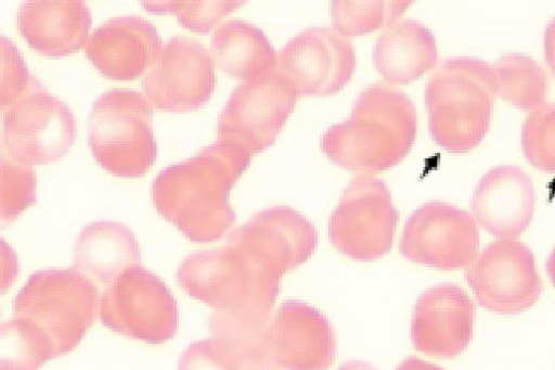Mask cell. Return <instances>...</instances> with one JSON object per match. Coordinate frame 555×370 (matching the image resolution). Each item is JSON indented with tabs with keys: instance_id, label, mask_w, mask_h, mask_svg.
Listing matches in <instances>:
<instances>
[{
	"instance_id": "8",
	"label": "cell",
	"mask_w": 555,
	"mask_h": 370,
	"mask_svg": "<svg viewBox=\"0 0 555 370\" xmlns=\"http://www.w3.org/2000/svg\"><path fill=\"white\" fill-rule=\"evenodd\" d=\"M2 151L25 165H47L73 146L77 124L69 107L36 87L2 110Z\"/></svg>"
},
{
	"instance_id": "31",
	"label": "cell",
	"mask_w": 555,
	"mask_h": 370,
	"mask_svg": "<svg viewBox=\"0 0 555 370\" xmlns=\"http://www.w3.org/2000/svg\"><path fill=\"white\" fill-rule=\"evenodd\" d=\"M543 48L545 61L555 76V16L545 27Z\"/></svg>"
},
{
	"instance_id": "3",
	"label": "cell",
	"mask_w": 555,
	"mask_h": 370,
	"mask_svg": "<svg viewBox=\"0 0 555 370\" xmlns=\"http://www.w3.org/2000/svg\"><path fill=\"white\" fill-rule=\"evenodd\" d=\"M495 97L491 64L468 56L442 61L425 87L433 140L454 154L475 149L489 129Z\"/></svg>"
},
{
	"instance_id": "22",
	"label": "cell",
	"mask_w": 555,
	"mask_h": 370,
	"mask_svg": "<svg viewBox=\"0 0 555 370\" xmlns=\"http://www.w3.org/2000/svg\"><path fill=\"white\" fill-rule=\"evenodd\" d=\"M438 49L433 33L422 23L405 18L397 21L377 38L373 65L391 85H406L433 68Z\"/></svg>"
},
{
	"instance_id": "9",
	"label": "cell",
	"mask_w": 555,
	"mask_h": 370,
	"mask_svg": "<svg viewBox=\"0 0 555 370\" xmlns=\"http://www.w3.org/2000/svg\"><path fill=\"white\" fill-rule=\"evenodd\" d=\"M292 82L275 69L235 87L217 124L219 141L251 155L274 143L298 99Z\"/></svg>"
},
{
	"instance_id": "24",
	"label": "cell",
	"mask_w": 555,
	"mask_h": 370,
	"mask_svg": "<svg viewBox=\"0 0 555 370\" xmlns=\"http://www.w3.org/2000/svg\"><path fill=\"white\" fill-rule=\"evenodd\" d=\"M495 95L522 110H534L545 100L548 81L531 56L507 53L491 64Z\"/></svg>"
},
{
	"instance_id": "7",
	"label": "cell",
	"mask_w": 555,
	"mask_h": 370,
	"mask_svg": "<svg viewBox=\"0 0 555 370\" xmlns=\"http://www.w3.org/2000/svg\"><path fill=\"white\" fill-rule=\"evenodd\" d=\"M399 214L384 180L371 175L354 177L328 221L331 244L357 261L386 255L393 243Z\"/></svg>"
},
{
	"instance_id": "25",
	"label": "cell",
	"mask_w": 555,
	"mask_h": 370,
	"mask_svg": "<svg viewBox=\"0 0 555 370\" xmlns=\"http://www.w3.org/2000/svg\"><path fill=\"white\" fill-rule=\"evenodd\" d=\"M412 3L413 1L404 0L333 1V28L345 38L388 28Z\"/></svg>"
},
{
	"instance_id": "26",
	"label": "cell",
	"mask_w": 555,
	"mask_h": 370,
	"mask_svg": "<svg viewBox=\"0 0 555 370\" xmlns=\"http://www.w3.org/2000/svg\"><path fill=\"white\" fill-rule=\"evenodd\" d=\"M521 149L532 166L555 173V104H543L529 114L521 129Z\"/></svg>"
},
{
	"instance_id": "1",
	"label": "cell",
	"mask_w": 555,
	"mask_h": 370,
	"mask_svg": "<svg viewBox=\"0 0 555 370\" xmlns=\"http://www.w3.org/2000/svg\"><path fill=\"white\" fill-rule=\"evenodd\" d=\"M251 156L238 144L217 140L164 168L151 189L155 209L191 241L220 239L235 220L230 191Z\"/></svg>"
},
{
	"instance_id": "29",
	"label": "cell",
	"mask_w": 555,
	"mask_h": 370,
	"mask_svg": "<svg viewBox=\"0 0 555 370\" xmlns=\"http://www.w3.org/2000/svg\"><path fill=\"white\" fill-rule=\"evenodd\" d=\"M1 52V110L7 109L41 84L28 72L25 61L14 44L3 35Z\"/></svg>"
},
{
	"instance_id": "12",
	"label": "cell",
	"mask_w": 555,
	"mask_h": 370,
	"mask_svg": "<svg viewBox=\"0 0 555 370\" xmlns=\"http://www.w3.org/2000/svg\"><path fill=\"white\" fill-rule=\"evenodd\" d=\"M215 63L196 39L175 36L165 41L142 77L143 94L165 112H190L214 93Z\"/></svg>"
},
{
	"instance_id": "32",
	"label": "cell",
	"mask_w": 555,
	"mask_h": 370,
	"mask_svg": "<svg viewBox=\"0 0 555 370\" xmlns=\"http://www.w3.org/2000/svg\"><path fill=\"white\" fill-rule=\"evenodd\" d=\"M396 370H443L442 368L427 362L417 357H408L397 367Z\"/></svg>"
},
{
	"instance_id": "28",
	"label": "cell",
	"mask_w": 555,
	"mask_h": 370,
	"mask_svg": "<svg viewBox=\"0 0 555 370\" xmlns=\"http://www.w3.org/2000/svg\"><path fill=\"white\" fill-rule=\"evenodd\" d=\"M1 218L13 221L36 201V175L33 166L1 153Z\"/></svg>"
},
{
	"instance_id": "17",
	"label": "cell",
	"mask_w": 555,
	"mask_h": 370,
	"mask_svg": "<svg viewBox=\"0 0 555 370\" xmlns=\"http://www.w3.org/2000/svg\"><path fill=\"white\" fill-rule=\"evenodd\" d=\"M475 306L454 283L429 288L417 298L412 316L414 347L430 356L452 358L468 346L474 330Z\"/></svg>"
},
{
	"instance_id": "15",
	"label": "cell",
	"mask_w": 555,
	"mask_h": 370,
	"mask_svg": "<svg viewBox=\"0 0 555 370\" xmlns=\"http://www.w3.org/2000/svg\"><path fill=\"white\" fill-rule=\"evenodd\" d=\"M317 245L312 222L289 206L260 210L234 229L227 241V246L281 278L306 263Z\"/></svg>"
},
{
	"instance_id": "13",
	"label": "cell",
	"mask_w": 555,
	"mask_h": 370,
	"mask_svg": "<svg viewBox=\"0 0 555 370\" xmlns=\"http://www.w3.org/2000/svg\"><path fill=\"white\" fill-rule=\"evenodd\" d=\"M479 231L475 218L446 202L420 206L405 222L399 250L406 259L441 270L466 267L476 258Z\"/></svg>"
},
{
	"instance_id": "6",
	"label": "cell",
	"mask_w": 555,
	"mask_h": 370,
	"mask_svg": "<svg viewBox=\"0 0 555 370\" xmlns=\"http://www.w3.org/2000/svg\"><path fill=\"white\" fill-rule=\"evenodd\" d=\"M177 280L190 296L217 310H272L281 277L225 246L184 258Z\"/></svg>"
},
{
	"instance_id": "27",
	"label": "cell",
	"mask_w": 555,
	"mask_h": 370,
	"mask_svg": "<svg viewBox=\"0 0 555 370\" xmlns=\"http://www.w3.org/2000/svg\"><path fill=\"white\" fill-rule=\"evenodd\" d=\"M142 7L153 13H173L179 23L194 31L208 33L225 15L245 1H142Z\"/></svg>"
},
{
	"instance_id": "21",
	"label": "cell",
	"mask_w": 555,
	"mask_h": 370,
	"mask_svg": "<svg viewBox=\"0 0 555 370\" xmlns=\"http://www.w3.org/2000/svg\"><path fill=\"white\" fill-rule=\"evenodd\" d=\"M74 267L93 283L109 284L122 271L139 266L141 253L124 224L99 220L85 226L75 240Z\"/></svg>"
},
{
	"instance_id": "16",
	"label": "cell",
	"mask_w": 555,
	"mask_h": 370,
	"mask_svg": "<svg viewBox=\"0 0 555 370\" xmlns=\"http://www.w3.org/2000/svg\"><path fill=\"white\" fill-rule=\"evenodd\" d=\"M267 353L284 370H327L336 356L334 329L315 307L286 299L273 314Z\"/></svg>"
},
{
	"instance_id": "33",
	"label": "cell",
	"mask_w": 555,
	"mask_h": 370,
	"mask_svg": "<svg viewBox=\"0 0 555 370\" xmlns=\"http://www.w3.org/2000/svg\"><path fill=\"white\" fill-rule=\"evenodd\" d=\"M337 370H377L373 365L364 360H349L338 367Z\"/></svg>"
},
{
	"instance_id": "14",
	"label": "cell",
	"mask_w": 555,
	"mask_h": 370,
	"mask_svg": "<svg viewBox=\"0 0 555 370\" xmlns=\"http://www.w3.org/2000/svg\"><path fill=\"white\" fill-rule=\"evenodd\" d=\"M274 69L292 82L299 97L334 94L352 78L354 47L334 28L311 27L278 52Z\"/></svg>"
},
{
	"instance_id": "20",
	"label": "cell",
	"mask_w": 555,
	"mask_h": 370,
	"mask_svg": "<svg viewBox=\"0 0 555 370\" xmlns=\"http://www.w3.org/2000/svg\"><path fill=\"white\" fill-rule=\"evenodd\" d=\"M16 25L39 54L62 58L86 46L92 20L82 0H28L20 5Z\"/></svg>"
},
{
	"instance_id": "4",
	"label": "cell",
	"mask_w": 555,
	"mask_h": 370,
	"mask_svg": "<svg viewBox=\"0 0 555 370\" xmlns=\"http://www.w3.org/2000/svg\"><path fill=\"white\" fill-rule=\"evenodd\" d=\"M152 119V105L141 92L113 89L100 94L88 124V143L96 163L117 177L145 175L157 156Z\"/></svg>"
},
{
	"instance_id": "11",
	"label": "cell",
	"mask_w": 555,
	"mask_h": 370,
	"mask_svg": "<svg viewBox=\"0 0 555 370\" xmlns=\"http://www.w3.org/2000/svg\"><path fill=\"white\" fill-rule=\"evenodd\" d=\"M465 279L485 309L516 315L533 306L542 291L531 250L515 239L490 243L465 271Z\"/></svg>"
},
{
	"instance_id": "19",
	"label": "cell",
	"mask_w": 555,
	"mask_h": 370,
	"mask_svg": "<svg viewBox=\"0 0 555 370\" xmlns=\"http://www.w3.org/2000/svg\"><path fill=\"white\" fill-rule=\"evenodd\" d=\"M156 27L143 17L118 16L99 26L85 52L107 78L131 80L144 75L162 47Z\"/></svg>"
},
{
	"instance_id": "34",
	"label": "cell",
	"mask_w": 555,
	"mask_h": 370,
	"mask_svg": "<svg viewBox=\"0 0 555 370\" xmlns=\"http://www.w3.org/2000/svg\"><path fill=\"white\" fill-rule=\"evenodd\" d=\"M546 271L548 273L551 282L555 286V247L548 255V258L546 261Z\"/></svg>"
},
{
	"instance_id": "18",
	"label": "cell",
	"mask_w": 555,
	"mask_h": 370,
	"mask_svg": "<svg viewBox=\"0 0 555 370\" xmlns=\"http://www.w3.org/2000/svg\"><path fill=\"white\" fill-rule=\"evenodd\" d=\"M535 194L530 177L519 167L501 165L477 183L470 208L475 220L499 239H515L529 226Z\"/></svg>"
},
{
	"instance_id": "10",
	"label": "cell",
	"mask_w": 555,
	"mask_h": 370,
	"mask_svg": "<svg viewBox=\"0 0 555 370\" xmlns=\"http://www.w3.org/2000/svg\"><path fill=\"white\" fill-rule=\"evenodd\" d=\"M106 327L131 337L158 343L172 337L178 307L167 285L141 265L122 271L100 298Z\"/></svg>"
},
{
	"instance_id": "5",
	"label": "cell",
	"mask_w": 555,
	"mask_h": 370,
	"mask_svg": "<svg viewBox=\"0 0 555 370\" xmlns=\"http://www.w3.org/2000/svg\"><path fill=\"white\" fill-rule=\"evenodd\" d=\"M14 316L38 328L54 355L74 347L100 311L94 283L75 267L33 273L13 302Z\"/></svg>"
},
{
	"instance_id": "30",
	"label": "cell",
	"mask_w": 555,
	"mask_h": 370,
	"mask_svg": "<svg viewBox=\"0 0 555 370\" xmlns=\"http://www.w3.org/2000/svg\"><path fill=\"white\" fill-rule=\"evenodd\" d=\"M228 346V345H227ZM229 347V346H228ZM221 370H284L267 357L243 356L229 347Z\"/></svg>"
},
{
	"instance_id": "23",
	"label": "cell",
	"mask_w": 555,
	"mask_h": 370,
	"mask_svg": "<svg viewBox=\"0 0 555 370\" xmlns=\"http://www.w3.org/2000/svg\"><path fill=\"white\" fill-rule=\"evenodd\" d=\"M209 54L223 73L246 81L273 71L278 53L260 28L230 20L215 29Z\"/></svg>"
},
{
	"instance_id": "2",
	"label": "cell",
	"mask_w": 555,
	"mask_h": 370,
	"mask_svg": "<svg viewBox=\"0 0 555 370\" xmlns=\"http://www.w3.org/2000/svg\"><path fill=\"white\" fill-rule=\"evenodd\" d=\"M416 109L402 91L383 82L364 88L349 117L321 137L322 153L335 165L371 175L399 164L413 146Z\"/></svg>"
}]
</instances>
